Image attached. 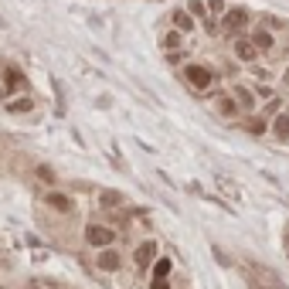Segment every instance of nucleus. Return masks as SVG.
<instances>
[{
  "instance_id": "f257e3e1",
  "label": "nucleus",
  "mask_w": 289,
  "mask_h": 289,
  "mask_svg": "<svg viewBox=\"0 0 289 289\" xmlns=\"http://www.w3.org/2000/svg\"><path fill=\"white\" fill-rule=\"evenodd\" d=\"M248 24H252V10H248V7H228L224 17L218 21V27H221L224 38H242V34H248Z\"/></svg>"
},
{
  "instance_id": "f03ea898",
  "label": "nucleus",
  "mask_w": 289,
  "mask_h": 289,
  "mask_svg": "<svg viewBox=\"0 0 289 289\" xmlns=\"http://www.w3.org/2000/svg\"><path fill=\"white\" fill-rule=\"evenodd\" d=\"M184 78H187V85H191L194 92H211L218 85V72L211 65H204V62H191V65L184 68Z\"/></svg>"
},
{
  "instance_id": "7ed1b4c3",
  "label": "nucleus",
  "mask_w": 289,
  "mask_h": 289,
  "mask_svg": "<svg viewBox=\"0 0 289 289\" xmlns=\"http://www.w3.org/2000/svg\"><path fill=\"white\" fill-rule=\"evenodd\" d=\"M231 55H235V62H242V65H248V68H252V65L262 58V55L255 51V44L248 41V34H242V38H231Z\"/></svg>"
},
{
  "instance_id": "20e7f679",
  "label": "nucleus",
  "mask_w": 289,
  "mask_h": 289,
  "mask_svg": "<svg viewBox=\"0 0 289 289\" xmlns=\"http://www.w3.org/2000/svg\"><path fill=\"white\" fill-rule=\"evenodd\" d=\"M85 242H89L92 248H109V245L116 242V231H112L109 224H85Z\"/></svg>"
},
{
  "instance_id": "39448f33",
  "label": "nucleus",
  "mask_w": 289,
  "mask_h": 289,
  "mask_svg": "<svg viewBox=\"0 0 289 289\" xmlns=\"http://www.w3.org/2000/svg\"><path fill=\"white\" fill-rule=\"evenodd\" d=\"M248 41L255 44V51H259V55H269V51H276V34H272V27H266V24L252 27V31H248Z\"/></svg>"
},
{
  "instance_id": "423d86ee",
  "label": "nucleus",
  "mask_w": 289,
  "mask_h": 289,
  "mask_svg": "<svg viewBox=\"0 0 289 289\" xmlns=\"http://www.w3.org/2000/svg\"><path fill=\"white\" fill-rule=\"evenodd\" d=\"M228 95L242 106V112H252V109H255V102H259V99H255V92H252V85H242V82H235V85L228 89Z\"/></svg>"
},
{
  "instance_id": "0eeeda50",
  "label": "nucleus",
  "mask_w": 289,
  "mask_h": 289,
  "mask_svg": "<svg viewBox=\"0 0 289 289\" xmlns=\"http://www.w3.org/2000/svg\"><path fill=\"white\" fill-rule=\"evenodd\" d=\"M95 266L102 269V272H119L123 269V255L109 245V248H99V255H95Z\"/></svg>"
},
{
  "instance_id": "6e6552de",
  "label": "nucleus",
  "mask_w": 289,
  "mask_h": 289,
  "mask_svg": "<svg viewBox=\"0 0 289 289\" xmlns=\"http://www.w3.org/2000/svg\"><path fill=\"white\" fill-rule=\"evenodd\" d=\"M215 112L221 116V119H238V116H245V112H242V106H238V102H235L228 92L215 99Z\"/></svg>"
},
{
  "instance_id": "1a4fd4ad",
  "label": "nucleus",
  "mask_w": 289,
  "mask_h": 289,
  "mask_svg": "<svg viewBox=\"0 0 289 289\" xmlns=\"http://www.w3.org/2000/svg\"><path fill=\"white\" fill-rule=\"evenodd\" d=\"M170 21H174V31H180V34H194V27H198V21L187 14V7H177L170 14Z\"/></svg>"
},
{
  "instance_id": "9d476101",
  "label": "nucleus",
  "mask_w": 289,
  "mask_h": 289,
  "mask_svg": "<svg viewBox=\"0 0 289 289\" xmlns=\"http://www.w3.org/2000/svg\"><path fill=\"white\" fill-rule=\"evenodd\" d=\"M269 133H272L279 143H289V112H276V116H272Z\"/></svg>"
},
{
  "instance_id": "9b49d317",
  "label": "nucleus",
  "mask_w": 289,
  "mask_h": 289,
  "mask_svg": "<svg viewBox=\"0 0 289 289\" xmlns=\"http://www.w3.org/2000/svg\"><path fill=\"white\" fill-rule=\"evenodd\" d=\"M3 109H7L10 116H21V112H34V99H31V95H21V99H7V102H3Z\"/></svg>"
},
{
  "instance_id": "f8f14e48",
  "label": "nucleus",
  "mask_w": 289,
  "mask_h": 289,
  "mask_svg": "<svg viewBox=\"0 0 289 289\" xmlns=\"http://www.w3.org/2000/svg\"><path fill=\"white\" fill-rule=\"evenodd\" d=\"M133 259H136V269H146V266L156 259V242H143V245L136 248V255H133Z\"/></svg>"
},
{
  "instance_id": "ddd939ff",
  "label": "nucleus",
  "mask_w": 289,
  "mask_h": 289,
  "mask_svg": "<svg viewBox=\"0 0 289 289\" xmlns=\"http://www.w3.org/2000/svg\"><path fill=\"white\" fill-rule=\"evenodd\" d=\"M44 201H48V208H58V211H72V198L68 194H62V191H48L44 194Z\"/></svg>"
},
{
  "instance_id": "4468645a",
  "label": "nucleus",
  "mask_w": 289,
  "mask_h": 289,
  "mask_svg": "<svg viewBox=\"0 0 289 289\" xmlns=\"http://www.w3.org/2000/svg\"><path fill=\"white\" fill-rule=\"evenodd\" d=\"M180 41H184V34H180V31H174V27L160 34V48H163V51H177V48H180Z\"/></svg>"
},
{
  "instance_id": "2eb2a0df",
  "label": "nucleus",
  "mask_w": 289,
  "mask_h": 289,
  "mask_svg": "<svg viewBox=\"0 0 289 289\" xmlns=\"http://www.w3.org/2000/svg\"><path fill=\"white\" fill-rule=\"evenodd\" d=\"M170 269H174V262H170L167 255H156V259H153V279H167Z\"/></svg>"
},
{
  "instance_id": "dca6fc26",
  "label": "nucleus",
  "mask_w": 289,
  "mask_h": 289,
  "mask_svg": "<svg viewBox=\"0 0 289 289\" xmlns=\"http://www.w3.org/2000/svg\"><path fill=\"white\" fill-rule=\"evenodd\" d=\"M7 82H10V85H3L7 92H21V89H27V82H24V75L17 72V68H7Z\"/></svg>"
},
{
  "instance_id": "f3484780",
  "label": "nucleus",
  "mask_w": 289,
  "mask_h": 289,
  "mask_svg": "<svg viewBox=\"0 0 289 289\" xmlns=\"http://www.w3.org/2000/svg\"><path fill=\"white\" fill-rule=\"evenodd\" d=\"M184 7H187V14H191L194 21H208V7H204V0H187Z\"/></svg>"
},
{
  "instance_id": "a211bd4d",
  "label": "nucleus",
  "mask_w": 289,
  "mask_h": 289,
  "mask_svg": "<svg viewBox=\"0 0 289 289\" xmlns=\"http://www.w3.org/2000/svg\"><path fill=\"white\" fill-rule=\"evenodd\" d=\"M99 204H102V208H119V204H123V194H119V191H102V194H99Z\"/></svg>"
},
{
  "instance_id": "6ab92c4d",
  "label": "nucleus",
  "mask_w": 289,
  "mask_h": 289,
  "mask_svg": "<svg viewBox=\"0 0 289 289\" xmlns=\"http://www.w3.org/2000/svg\"><path fill=\"white\" fill-rule=\"evenodd\" d=\"M204 7H208V14H211L215 21H221V17H224V10H228V3H224V0H204Z\"/></svg>"
},
{
  "instance_id": "aec40b11",
  "label": "nucleus",
  "mask_w": 289,
  "mask_h": 289,
  "mask_svg": "<svg viewBox=\"0 0 289 289\" xmlns=\"http://www.w3.org/2000/svg\"><path fill=\"white\" fill-rule=\"evenodd\" d=\"M255 89V99H272L276 95V85H269V82H259V85H252Z\"/></svg>"
},
{
  "instance_id": "412c9836",
  "label": "nucleus",
  "mask_w": 289,
  "mask_h": 289,
  "mask_svg": "<svg viewBox=\"0 0 289 289\" xmlns=\"http://www.w3.org/2000/svg\"><path fill=\"white\" fill-rule=\"evenodd\" d=\"M266 126H269V123H266V116L248 119V133H252V136H262V133H266Z\"/></svg>"
},
{
  "instance_id": "4be33fe9",
  "label": "nucleus",
  "mask_w": 289,
  "mask_h": 289,
  "mask_svg": "<svg viewBox=\"0 0 289 289\" xmlns=\"http://www.w3.org/2000/svg\"><path fill=\"white\" fill-rule=\"evenodd\" d=\"M34 174H38V180H44V184H55V170H51L48 163H41V167H38Z\"/></svg>"
},
{
  "instance_id": "5701e85b",
  "label": "nucleus",
  "mask_w": 289,
  "mask_h": 289,
  "mask_svg": "<svg viewBox=\"0 0 289 289\" xmlns=\"http://www.w3.org/2000/svg\"><path fill=\"white\" fill-rule=\"evenodd\" d=\"M167 55V65H184V51L177 48V51H163Z\"/></svg>"
},
{
  "instance_id": "b1692460",
  "label": "nucleus",
  "mask_w": 289,
  "mask_h": 289,
  "mask_svg": "<svg viewBox=\"0 0 289 289\" xmlns=\"http://www.w3.org/2000/svg\"><path fill=\"white\" fill-rule=\"evenodd\" d=\"M279 85H283V89H289V65L283 68V75H279Z\"/></svg>"
},
{
  "instance_id": "393cba45",
  "label": "nucleus",
  "mask_w": 289,
  "mask_h": 289,
  "mask_svg": "<svg viewBox=\"0 0 289 289\" xmlns=\"http://www.w3.org/2000/svg\"><path fill=\"white\" fill-rule=\"evenodd\" d=\"M153 289H170V283L167 279H153Z\"/></svg>"
},
{
  "instance_id": "a878e982",
  "label": "nucleus",
  "mask_w": 289,
  "mask_h": 289,
  "mask_svg": "<svg viewBox=\"0 0 289 289\" xmlns=\"http://www.w3.org/2000/svg\"><path fill=\"white\" fill-rule=\"evenodd\" d=\"M3 99H7V89H3V85H0V102H3Z\"/></svg>"
},
{
  "instance_id": "bb28decb",
  "label": "nucleus",
  "mask_w": 289,
  "mask_h": 289,
  "mask_svg": "<svg viewBox=\"0 0 289 289\" xmlns=\"http://www.w3.org/2000/svg\"><path fill=\"white\" fill-rule=\"evenodd\" d=\"M286 255H289V228H286Z\"/></svg>"
},
{
  "instance_id": "cd10ccee",
  "label": "nucleus",
  "mask_w": 289,
  "mask_h": 289,
  "mask_svg": "<svg viewBox=\"0 0 289 289\" xmlns=\"http://www.w3.org/2000/svg\"><path fill=\"white\" fill-rule=\"evenodd\" d=\"M31 289H38V286H31Z\"/></svg>"
}]
</instances>
